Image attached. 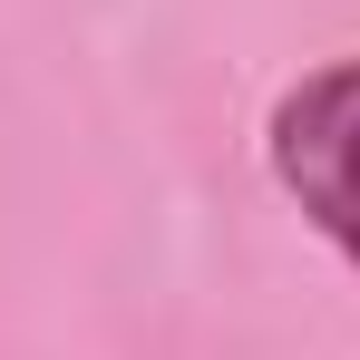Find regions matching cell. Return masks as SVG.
Wrapping results in <instances>:
<instances>
[{"mask_svg":"<svg viewBox=\"0 0 360 360\" xmlns=\"http://www.w3.org/2000/svg\"><path fill=\"white\" fill-rule=\"evenodd\" d=\"M263 166L302 205V224L360 273V49L302 68L263 117Z\"/></svg>","mask_w":360,"mask_h":360,"instance_id":"cell-1","label":"cell"}]
</instances>
